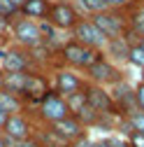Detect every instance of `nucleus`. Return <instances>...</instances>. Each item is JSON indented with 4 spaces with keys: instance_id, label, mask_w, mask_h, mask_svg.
Wrapping results in <instances>:
<instances>
[{
    "instance_id": "20",
    "label": "nucleus",
    "mask_w": 144,
    "mask_h": 147,
    "mask_svg": "<svg viewBox=\"0 0 144 147\" xmlns=\"http://www.w3.org/2000/svg\"><path fill=\"white\" fill-rule=\"evenodd\" d=\"M72 3L77 5V9H79L81 16H91V14H98V12L109 9L105 0H72Z\"/></svg>"
},
{
    "instance_id": "27",
    "label": "nucleus",
    "mask_w": 144,
    "mask_h": 147,
    "mask_svg": "<svg viewBox=\"0 0 144 147\" xmlns=\"http://www.w3.org/2000/svg\"><path fill=\"white\" fill-rule=\"evenodd\" d=\"M7 117H9V115L5 112V110H3V107H0V128H3V124L7 121Z\"/></svg>"
},
{
    "instance_id": "5",
    "label": "nucleus",
    "mask_w": 144,
    "mask_h": 147,
    "mask_svg": "<svg viewBox=\"0 0 144 147\" xmlns=\"http://www.w3.org/2000/svg\"><path fill=\"white\" fill-rule=\"evenodd\" d=\"M84 77H86V82H91V84H98V86H107V89H109L112 84L125 80L128 75H125V70H123L121 65L112 63V61L102 54L93 65H88V68L84 70Z\"/></svg>"
},
{
    "instance_id": "25",
    "label": "nucleus",
    "mask_w": 144,
    "mask_h": 147,
    "mask_svg": "<svg viewBox=\"0 0 144 147\" xmlns=\"http://www.w3.org/2000/svg\"><path fill=\"white\" fill-rule=\"evenodd\" d=\"M70 147H95V138H91V133H84L77 140H72Z\"/></svg>"
},
{
    "instance_id": "15",
    "label": "nucleus",
    "mask_w": 144,
    "mask_h": 147,
    "mask_svg": "<svg viewBox=\"0 0 144 147\" xmlns=\"http://www.w3.org/2000/svg\"><path fill=\"white\" fill-rule=\"evenodd\" d=\"M125 14H128V33H125V40L133 42V40L144 35V0H137Z\"/></svg>"
},
{
    "instance_id": "9",
    "label": "nucleus",
    "mask_w": 144,
    "mask_h": 147,
    "mask_svg": "<svg viewBox=\"0 0 144 147\" xmlns=\"http://www.w3.org/2000/svg\"><path fill=\"white\" fill-rule=\"evenodd\" d=\"M70 38H75V40H79L81 45H86V47H93V49H98V51H102L105 49V45H107V35L93 24V19L91 16H81V19L75 24V28H72L70 33Z\"/></svg>"
},
{
    "instance_id": "32",
    "label": "nucleus",
    "mask_w": 144,
    "mask_h": 147,
    "mask_svg": "<svg viewBox=\"0 0 144 147\" xmlns=\"http://www.w3.org/2000/svg\"><path fill=\"white\" fill-rule=\"evenodd\" d=\"M139 80H142V82H144V70H142V77H139Z\"/></svg>"
},
{
    "instance_id": "1",
    "label": "nucleus",
    "mask_w": 144,
    "mask_h": 147,
    "mask_svg": "<svg viewBox=\"0 0 144 147\" xmlns=\"http://www.w3.org/2000/svg\"><path fill=\"white\" fill-rule=\"evenodd\" d=\"M7 38L12 40V45H19L28 51L37 49L44 45V38H42V21H35V19H28V16L16 12L12 19L7 21Z\"/></svg>"
},
{
    "instance_id": "10",
    "label": "nucleus",
    "mask_w": 144,
    "mask_h": 147,
    "mask_svg": "<svg viewBox=\"0 0 144 147\" xmlns=\"http://www.w3.org/2000/svg\"><path fill=\"white\" fill-rule=\"evenodd\" d=\"M84 94H86V103L91 105L98 115H107V117H121L119 110H116V103L109 94L107 86H98V84H91L86 82L84 86Z\"/></svg>"
},
{
    "instance_id": "24",
    "label": "nucleus",
    "mask_w": 144,
    "mask_h": 147,
    "mask_svg": "<svg viewBox=\"0 0 144 147\" xmlns=\"http://www.w3.org/2000/svg\"><path fill=\"white\" fill-rule=\"evenodd\" d=\"M125 140H128V147H144V133L142 131H128Z\"/></svg>"
},
{
    "instance_id": "23",
    "label": "nucleus",
    "mask_w": 144,
    "mask_h": 147,
    "mask_svg": "<svg viewBox=\"0 0 144 147\" xmlns=\"http://www.w3.org/2000/svg\"><path fill=\"white\" fill-rule=\"evenodd\" d=\"M105 3H107V7H109V9H119V12H128L135 3H137V0H105Z\"/></svg>"
},
{
    "instance_id": "3",
    "label": "nucleus",
    "mask_w": 144,
    "mask_h": 147,
    "mask_svg": "<svg viewBox=\"0 0 144 147\" xmlns=\"http://www.w3.org/2000/svg\"><path fill=\"white\" fill-rule=\"evenodd\" d=\"M26 112L33 117L35 124H53V121L67 117L70 115V107H67L65 98L58 94V91L49 89L37 103H33V105L26 107Z\"/></svg>"
},
{
    "instance_id": "17",
    "label": "nucleus",
    "mask_w": 144,
    "mask_h": 147,
    "mask_svg": "<svg viewBox=\"0 0 144 147\" xmlns=\"http://www.w3.org/2000/svg\"><path fill=\"white\" fill-rule=\"evenodd\" d=\"M49 7H51V0H23L19 5V14L35 21H44L49 14Z\"/></svg>"
},
{
    "instance_id": "11",
    "label": "nucleus",
    "mask_w": 144,
    "mask_h": 147,
    "mask_svg": "<svg viewBox=\"0 0 144 147\" xmlns=\"http://www.w3.org/2000/svg\"><path fill=\"white\" fill-rule=\"evenodd\" d=\"M35 131V121L28 112H14L7 117V121L0 128V136L5 140H26Z\"/></svg>"
},
{
    "instance_id": "21",
    "label": "nucleus",
    "mask_w": 144,
    "mask_h": 147,
    "mask_svg": "<svg viewBox=\"0 0 144 147\" xmlns=\"http://www.w3.org/2000/svg\"><path fill=\"white\" fill-rule=\"evenodd\" d=\"M95 147H128V140L121 133H107L102 138H95Z\"/></svg>"
},
{
    "instance_id": "7",
    "label": "nucleus",
    "mask_w": 144,
    "mask_h": 147,
    "mask_svg": "<svg viewBox=\"0 0 144 147\" xmlns=\"http://www.w3.org/2000/svg\"><path fill=\"white\" fill-rule=\"evenodd\" d=\"M79 19H81V14L72 0H51V7H49V14L44 21H49L61 33H70Z\"/></svg>"
},
{
    "instance_id": "12",
    "label": "nucleus",
    "mask_w": 144,
    "mask_h": 147,
    "mask_svg": "<svg viewBox=\"0 0 144 147\" xmlns=\"http://www.w3.org/2000/svg\"><path fill=\"white\" fill-rule=\"evenodd\" d=\"M51 89V82H49V75L44 70L40 68H35V70H28V75H26V86H23V100L26 105H33V103H37L47 91Z\"/></svg>"
},
{
    "instance_id": "19",
    "label": "nucleus",
    "mask_w": 144,
    "mask_h": 147,
    "mask_svg": "<svg viewBox=\"0 0 144 147\" xmlns=\"http://www.w3.org/2000/svg\"><path fill=\"white\" fill-rule=\"evenodd\" d=\"M26 72H5V82H3V89L12 91L16 96H23V86H26Z\"/></svg>"
},
{
    "instance_id": "26",
    "label": "nucleus",
    "mask_w": 144,
    "mask_h": 147,
    "mask_svg": "<svg viewBox=\"0 0 144 147\" xmlns=\"http://www.w3.org/2000/svg\"><path fill=\"white\" fill-rule=\"evenodd\" d=\"M135 96H137V107L144 112V82L142 80L135 84Z\"/></svg>"
},
{
    "instance_id": "4",
    "label": "nucleus",
    "mask_w": 144,
    "mask_h": 147,
    "mask_svg": "<svg viewBox=\"0 0 144 147\" xmlns=\"http://www.w3.org/2000/svg\"><path fill=\"white\" fill-rule=\"evenodd\" d=\"M49 82H51V89L58 91V94L65 98L75 91H81L86 86V77L84 72L75 70V68H67V65H61V63H53L51 70H49Z\"/></svg>"
},
{
    "instance_id": "18",
    "label": "nucleus",
    "mask_w": 144,
    "mask_h": 147,
    "mask_svg": "<svg viewBox=\"0 0 144 147\" xmlns=\"http://www.w3.org/2000/svg\"><path fill=\"white\" fill-rule=\"evenodd\" d=\"M0 107H3L7 115H14V112H26L28 105H26V100L21 96L12 94L7 89H0Z\"/></svg>"
},
{
    "instance_id": "6",
    "label": "nucleus",
    "mask_w": 144,
    "mask_h": 147,
    "mask_svg": "<svg viewBox=\"0 0 144 147\" xmlns=\"http://www.w3.org/2000/svg\"><path fill=\"white\" fill-rule=\"evenodd\" d=\"M0 68L5 72H26V70H35L40 65L33 59V51L9 42L5 47H0Z\"/></svg>"
},
{
    "instance_id": "28",
    "label": "nucleus",
    "mask_w": 144,
    "mask_h": 147,
    "mask_svg": "<svg viewBox=\"0 0 144 147\" xmlns=\"http://www.w3.org/2000/svg\"><path fill=\"white\" fill-rule=\"evenodd\" d=\"M3 82H5V70L0 68V89H3Z\"/></svg>"
},
{
    "instance_id": "2",
    "label": "nucleus",
    "mask_w": 144,
    "mask_h": 147,
    "mask_svg": "<svg viewBox=\"0 0 144 147\" xmlns=\"http://www.w3.org/2000/svg\"><path fill=\"white\" fill-rule=\"evenodd\" d=\"M56 56H58V63L61 65H67V68H75V70L84 72L88 65H93L102 56V51H98L93 47H86V45H81L75 38H67L56 49Z\"/></svg>"
},
{
    "instance_id": "14",
    "label": "nucleus",
    "mask_w": 144,
    "mask_h": 147,
    "mask_svg": "<svg viewBox=\"0 0 144 147\" xmlns=\"http://www.w3.org/2000/svg\"><path fill=\"white\" fill-rule=\"evenodd\" d=\"M128 49H130V42L125 38H109L107 45H105V49H102V54L112 63L123 68V65H128Z\"/></svg>"
},
{
    "instance_id": "16",
    "label": "nucleus",
    "mask_w": 144,
    "mask_h": 147,
    "mask_svg": "<svg viewBox=\"0 0 144 147\" xmlns=\"http://www.w3.org/2000/svg\"><path fill=\"white\" fill-rule=\"evenodd\" d=\"M33 138L37 140L40 147H70V142H67L65 138H61L56 131H51L47 124H35Z\"/></svg>"
},
{
    "instance_id": "29",
    "label": "nucleus",
    "mask_w": 144,
    "mask_h": 147,
    "mask_svg": "<svg viewBox=\"0 0 144 147\" xmlns=\"http://www.w3.org/2000/svg\"><path fill=\"white\" fill-rule=\"evenodd\" d=\"M9 3H12V5H14V7H16V9H19V5H21V3H23V0H9Z\"/></svg>"
},
{
    "instance_id": "13",
    "label": "nucleus",
    "mask_w": 144,
    "mask_h": 147,
    "mask_svg": "<svg viewBox=\"0 0 144 147\" xmlns=\"http://www.w3.org/2000/svg\"><path fill=\"white\" fill-rule=\"evenodd\" d=\"M51 131H56L61 138H65L67 142H72V140H77L79 136H84V133H88V128L75 117V115H67V117H63V119H58V121H53V124H47Z\"/></svg>"
},
{
    "instance_id": "30",
    "label": "nucleus",
    "mask_w": 144,
    "mask_h": 147,
    "mask_svg": "<svg viewBox=\"0 0 144 147\" xmlns=\"http://www.w3.org/2000/svg\"><path fill=\"white\" fill-rule=\"evenodd\" d=\"M135 42H137V45H139V47H142V49H144V35H142V38H137V40H135Z\"/></svg>"
},
{
    "instance_id": "22",
    "label": "nucleus",
    "mask_w": 144,
    "mask_h": 147,
    "mask_svg": "<svg viewBox=\"0 0 144 147\" xmlns=\"http://www.w3.org/2000/svg\"><path fill=\"white\" fill-rule=\"evenodd\" d=\"M128 65H133V68H137L139 72L144 70V49L133 40L130 42V49H128Z\"/></svg>"
},
{
    "instance_id": "8",
    "label": "nucleus",
    "mask_w": 144,
    "mask_h": 147,
    "mask_svg": "<svg viewBox=\"0 0 144 147\" xmlns=\"http://www.w3.org/2000/svg\"><path fill=\"white\" fill-rule=\"evenodd\" d=\"M91 19L107 38H125V33H128V14L125 12L105 9V12L91 14Z\"/></svg>"
},
{
    "instance_id": "31",
    "label": "nucleus",
    "mask_w": 144,
    "mask_h": 147,
    "mask_svg": "<svg viewBox=\"0 0 144 147\" xmlns=\"http://www.w3.org/2000/svg\"><path fill=\"white\" fill-rule=\"evenodd\" d=\"M0 147H5V138L3 136H0Z\"/></svg>"
}]
</instances>
